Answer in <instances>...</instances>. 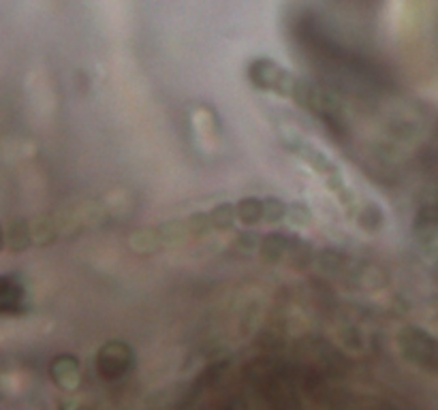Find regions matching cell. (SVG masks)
Instances as JSON below:
<instances>
[{
	"instance_id": "cell-2",
	"label": "cell",
	"mask_w": 438,
	"mask_h": 410,
	"mask_svg": "<svg viewBox=\"0 0 438 410\" xmlns=\"http://www.w3.org/2000/svg\"><path fill=\"white\" fill-rule=\"evenodd\" d=\"M133 363V352L124 342H107L97 355V369L105 380L122 378Z\"/></svg>"
},
{
	"instance_id": "cell-1",
	"label": "cell",
	"mask_w": 438,
	"mask_h": 410,
	"mask_svg": "<svg viewBox=\"0 0 438 410\" xmlns=\"http://www.w3.org/2000/svg\"><path fill=\"white\" fill-rule=\"evenodd\" d=\"M400 346L410 361L427 369H438V340L432 335L410 327L400 333Z\"/></svg>"
},
{
	"instance_id": "cell-3",
	"label": "cell",
	"mask_w": 438,
	"mask_h": 410,
	"mask_svg": "<svg viewBox=\"0 0 438 410\" xmlns=\"http://www.w3.org/2000/svg\"><path fill=\"white\" fill-rule=\"evenodd\" d=\"M24 288L11 276H0V312H11L22 306Z\"/></svg>"
},
{
	"instance_id": "cell-4",
	"label": "cell",
	"mask_w": 438,
	"mask_h": 410,
	"mask_svg": "<svg viewBox=\"0 0 438 410\" xmlns=\"http://www.w3.org/2000/svg\"><path fill=\"white\" fill-rule=\"evenodd\" d=\"M5 246V233H3V227H0V250Z\"/></svg>"
}]
</instances>
